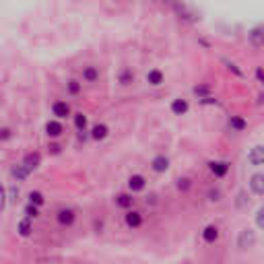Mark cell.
I'll return each instance as SVG.
<instances>
[{
    "label": "cell",
    "instance_id": "cell-9",
    "mask_svg": "<svg viewBox=\"0 0 264 264\" xmlns=\"http://www.w3.org/2000/svg\"><path fill=\"white\" fill-rule=\"evenodd\" d=\"M41 163V155L39 153H29V155H25V159H23V165L27 167V170H38Z\"/></svg>",
    "mask_w": 264,
    "mask_h": 264
},
{
    "label": "cell",
    "instance_id": "cell-22",
    "mask_svg": "<svg viewBox=\"0 0 264 264\" xmlns=\"http://www.w3.org/2000/svg\"><path fill=\"white\" fill-rule=\"evenodd\" d=\"M118 81H120V85H130L132 81H134V75H132V70H128V68H124V70H120V75H118Z\"/></svg>",
    "mask_w": 264,
    "mask_h": 264
},
{
    "label": "cell",
    "instance_id": "cell-14",
    "mask_svg": "<svg viewBox=\"0 0 264 264\" xmlns=\"http://www.w3.org/2000/svg\"><path fill=\"white\" fill-rule=\"evenodd\" d=\"M248 161H250L252 165H262V161H264V149H262L260 145L252 149V153L248 155Z\"/></svg>",
    "mask_w": 264,
    "mask_h": 264
},
{
    "label": "cell",
    "instance_id": "cell-17",
    "mask_svg": "<svg viewBox=\"0 0 264 264\" xmlns=\"http://www.w3.org/2000/svg\"><path fill=\"white\" fill-rule=\"evenodd\" d=\"M97 78H99V70L95 68V66H85V68H83V81L95 83Z\"/></svg>",
    "mask_w": 264,
    "mask_h": 264
},
{
    "label": "cell",
    "instance_id": "cell-35",
    "mask_svg": "<svg viewBox=\"0 0 264 264\" xmlns=\"http://www.w3.org/2000/svg\"><path fill=\"white\" fill-rule=\"evenodd\" d=\"M48 151H50L52 155H58V153H60V147H58V145H50V147H48Z\"/></svg>",
    "mask_w": 264,
    "mask_h": 264
},
{
    "label": "cell",
    "instance_id": "cell-10",
    "mask_svg": "<svg viewBox=\"0 0 264 264\" xmlns=\"http://www.w3.org/2000/svg\"><path fill=\"white\" fill-rule=\"evenodd\" d=\"M202 240H205L207 244H215L219 240V229L217 225H207L205 231H202Z\"/></svg>",
    "mask_w": 264,
    "mask_h": 264
},
{
    "label": "cell",
    "instance_id": "cell-29",
    "mask_svg": "<svg viewBox=\"0 0 264 264\" xmlns=\"http://www.w3.org/2000/svg\"><path fill=\"white\" fill-rule=\"evenodd\" d=\"M8 194H11V202H17V200H19V188L13 186L11 190H8Z\"/></svg>",
    "mask_w": 264,
    "mask_h": 264
},
{
    "label": "cell",
    "instance_id": "cell-11",
    "mask_svg": "<svg viewBox=\"0 0 264 264\" xmlns=\"http://www.w3.org/2000/svg\"><path fill=\"white\" fill-rule=\"evenodd\" d=\"M250 41H252L254 48H262L264 46V31H262V27H254L250 31Z\"/></svg>",
    "mask_w": 264,
    "mask_h": 264
},
{
    "label": "cell",
    "instance_id": "cell-24",
    "mask_svg": "<svg viewBox=\"0 0 264 264\" xmlns=\"http://www.w3.org/2000/svg\"><path fill=\"white\" fill-rule=\"evenodd\" d=\"M75 126L81 132H85V128H87V116L85 113H75Z\"/></svg>",
    "mask_w": 264,
    "mask_h": 264
},
{
    "label": "cell",
    "instance_id": "cell-27",
    "mask_svg": "<svg viewBox=\"0 0 264 264\" xmlns=\"http://www.w3.org/2000/svg\"><path fill=\"white\" fill-rule=\"evenodd\" d=\"M11 136H13L11 128H0V140H8Z\"/></svg>",
    "mask_w": 264,
    "mask_h": 264
},
{
    "label": "cell",
    "instance_id": "cell-25",
    "mask_svg": "<svg viewBox=\"0 0 264 264\" xmlns=\"http://www.w3.org/2000/svg\"><path fill=\"white\" fill-rule=\"evenodd\" d=\"M66 87H68V93L70 95H78V93H81V83H78L76 78H70V81L66 83Z\"/></svg>",
    "mask_w": 264,
    "mask_h": 264
},
{
    "label": "cell",
    "instance_id": "cell-28",
    "mask_svg": "<svg viewBox=\"0 0 264 264\" xmlns=\"http://www.w3.org/2000/svg\"><path fill=\"white\" fill-rule=\"evenodd\" d=\"M194 93L198 95V97H205V95L208 93V87H207V85H202V87H194Z\"/></svg>",
    "mask_w": 264,
    "mask_h": 264
},
{
    "label": "cell",
    "instance_id": "cell-1",
    "mask_svg": "<svg viewBox=\"0 0 264 264\" xmlns=\"http://www.w3.org/2000/svg\"><path fill=\"white\" fill-rule=\"evenodd\" d=\"M254 244H256V235H254V231L252 229H244L240 233V240H237V248L248 250V248H252Z\"/></svg>",
    "mask_w": 264,
    "mask_h": 264
},
{
    "label": "cell",
    "instance_id": "cell-13",
    "mask_svg": "<svg viewBox=\"0 0 264 264\" xmlns=\"http://www.w3.org/2000/svg\"><path fill=\"white\" fill-rule=\"evenodd\" d=\"M64 132V128H62V124H60V122H56V120H50L48 124H46V134L48 136H60Z\"/></svg>",
    "mask_w": 264,
    "mask_h": 264
},
{
    "label": "cell",
    "instance_id": "cell-20",
    "mask_svg": "<svg viewBox=\"0 0 264 264\" xmlns=\"http://www.w3.org/2000/svg\"><path fill=\"white\" fill-rule=\"evenodd\" d=\"M229 126H231L233 130H237V132H242V130L248 128V122H245L242 116H231V118H229Z\"/></svg>",
    "mask_w": 264,
    "mask_h": 264
},
{
    "label": "cell",
    "instance_id": "cell-37",
    "mask_svg": "<svg viewBox=\"0 0 264 264\" xmlns=\"http://www.w3.org/2000/svg\"><path fill=\"white\" fill-rule=\"evenodd\" d=\"M256 78H258V83H262V81H264V73H262V68H258V70H256Z\"/></svg>",
    "mask_w": 264,
    "mask_h": 264
},
{
    "label": "cell",
    "instance_id": "cell-12",
    "mask_svg": "<svg viewBox=\"0 0 264 264\" xmlns=\"http://www.w3.org/2000/svg\"><path fill=\"white\" fill-rule=\"evenodd\" d=\"M188 101L186 99H182V97H178V99H173L171 101V112L175 113V116H182V113H186L188 112Z\"/></svg>",
    "mask_w": 264,
    "mask_h": 264
},
{
    "label": "cell",
    "instance_id": "cell-4",
    "mask_svg": "<svg viewBox=\"0 0 264 264\" xmlns=\"http://www.w3.org/2000/svg\"><path fill=\"white\" fill-rule=\"evenodd\" d=\"M250 188L256 196H262L264 194V175L262 173H254L250 178Z\"/></svg>",
    "mask_w": 264,
    "mask_h": 264
},
{
    "label": "cell",
    "instance_id": "cell-8",
    "mask_svg": "<svg viewBox=\"0 0 264 264\" xmlns=\"http://www.w3.org/2000/svg\"><path fill=\"white\" fill-rule=\"evenodd\" d=\"M147 186V180H145V175H130V180H128V188L132 192H140V190H145Z\"/></svg>",
    "mask_w": 264,
    "mask_h": 264
},
{
    "label": "cell",
    "instance_id": "cell-3",
    "mask_svg": "<svg viewBox=\"0 0 264 264\" xmlns=\"http://www.w3.org/2000/svg\"><path fill=\"white\" fill-rule=\"evenodd\" d=\"M52 113H54L58 120L68 118L70 116V105L66 101H54V103H52Z\"/></svg>",
    "mask_w": 264,
    "mask_h": 264
},
{
    "label": "cell",
    "instance_id": "cell-23",
    "mask_svg": "<svg viewBox=\"0 0 264 264\" xmlns=\"http://www.w3.org/2000/svg\"><path fill=\"white\" fill-rule=\"evenodd\" d=\"M29 202H31V205H35V207H41L43 205V202H46V198H43V194H41V192H29Z\"/></svg>",
    "mask_w": 264,
    "mask_h": 264
},
{
    "label": "cell",
    "instance_id": "cell-18",
    "mask_svg": "<svg viewBox=\"0 0 264 264\" xmlns=\"http://www.w3.org/2000/svg\"><path fill=\"white\" fill-rule=\"evenodd\" d=\"M17 231H19V235L21 237H27V235H31V231H33V225H31V219L27 217V219H23V221L17 225Z\"/></svg>",
    "mask_w": 264,
    "mask_h": 264
},
{
    "label": "cell",
    "instance_id": "cell-15",
    "mask_svg": "<svg viewBox=\"0 0 264 264\" xmlns=\"http://www.w3.org/2000/svg\"><path fill=\"white\" fill-rule=\"evenodd\" d=\"M147 83L153 85V87H159L163 83V73H161V70H157V68L149 70V73H147Z\"/></svg>",
    "mask_w": 264,
    "mask_h": 264
},
{
    "label": "cell",
    "instance_id": "cell-30",
    "mask_svg": "<svg viewBox=\"0 0 264 264\" xmlns=\"http://www.w3.org/2000/svg\"><path fill=\"white\" fill-rule=\"evenodd\" d=\"M223 62L227 64V68H229V70H233V73H235L237 76H242V70H240V68H237V66H235L233 62H229V60H223Z\"/></svg>",
    "mask_w": 264,
    "mask_h": 264
},
{
    "label": "cell",
    "instance_id": "cell-5",
    "mask_svg": "<svg viewBox=\"0 0 264 264\" xmlns=\"http://www.w3.org/2000/svg\"><path fill=\"white\" fill-rule=\"evenodd\" d=\"M208 170L213 171L217 178H225L227 171H229V163H227V161H210L208 163Z\"/></svg>",
    "mask_w": 264,
    "mask_h": 264
},
{
    "label": "cell",
    "instance_id": "cell-19",
    "mask_svg": "<svg viewBox=\"0 0 264 264\" xmlns=\"http://www.w3.org/2000/svg\"><path fill=\"white\" fill-rule=\"evenodd\" d=\"M11 173H13V178H17L19 182H23V180H27L29 170H27V167H25V165L21 163V165H15L13 170H11Z\"/></svg>",
    "mask_w": 264,
    "mask_h": 264
},
{
    "label": "cell",
    "instance_id": "cell-16",
    "mask_svg": "<svg viewBox=\"0 0 264 264\" xmlns=\"http://www.w3.org/2000/svg\"><path fill=\"white\" fill-rule=\"evenodd\" d=\"M108 132H110V128L105 126V124H95L91 128V138L93 140H103L105 136H108Z\"/></svg>",
    "mask_w": 264,
    "mask_h": 264
},
{
    "label": "cell",
    "instance_id": "cell-26",
    "mask_svg": "<svg viewBox=\"0 0 264 264\" xmlns=\"http://www.w3.org/2000/svg\"><path fill=\"white\" fill-rule=\"evenodd\" d=\"M25 215H27L29 219H35V217L39 215V210H38V207H35V205H31V202H29V205L25 207Z\"/></svg>",
    "mask_w": 264,
    "mask_h": 264
},
{
    "label": "cell",
    "instance_id": "cell-32",
    "mask_svg": "<svg viewBox=\"0 0 264 264\" xmlns=\"http://www.w3.org/2000/svg\"><path fill=\"white\" fill-rule=\"evenodd\" d=\"M200 103H205V105H215L217 99H215V97H210V95H205V97L200 99Z\"/></svg>",
    "mask_w": 264,
    "mask_h": 264
},
{
    "label": "cell",
    "instance_id": "cell-6",
    "mask_svg": "<svg viewBox=\"0 0 264 264\" xmlns=\"http://www.w3.org/2000/svg\"><path fill=\"white\" fill-rule=\"evenodd\" d=\"M124 221H126V225L130 227V229H138V227L143 225V215H140L138 210H130V213H126Z\"/></svg>",
    "mask_w": 264,
    "mask_h": 264
},
{
    "label": "cell",
    "instance_id": "cell-7",
    "mask_svg": "<svg viewBox=\"0 0 264 264\" xmlns=\"http://www.w3.org/2000/svg\"><path fill=\"white\" fill-rule=\"evenodd\" d=\"M151 167H153V171H157V173H163V171L170 170V159H167L165 155H157L155 159L151 161Z\"/></svg>",
    "mask_w": 264,
    "mask_h": 264
},
{
    "label": "cell",
    "instance_id": "cell-2",
    "mask_svg": "<svg viewBox=\"0 0 264 264\" xmlns=\"http://www.w3.org/2000/svg\"><path fill=\"white\" fill-rule=\"evenodd\" d=\"M56 219H58V223H60V225L68 227V225H73V223H75L76 215H75V210H73V208H60V210H58V215H56Z\"/></svg>",
    "mask_w": 264,
    "mask_h": 264
},
{
    "label": "cell",
    "instance_id": "cell-31",
    "mask_svg": "<svg viewBox=\"0 0 264 264\" xmlns=\"http://www.w3.org/2000/svg\"><path fill=\"white\" fill-rule=\"evenodd\" d=\"M4 202H6V190L2 184H0V208H4Z\"/></svg>",
    "mask_w": 264,
    "mask_h": 264
},
{
    "label": "cell",
    "instance_id": "cell-34",
    "mask_svg": "<svg viewBox=\"0 0 264 264\" xmlns=\"http://www.w3.org/2000/svg\"><path fill=\"white\" fill-rule=\"evenodd\" d=\"M208 198L217 202L219 198H221V192H219V190H210V192H208Z\"/></svg>",
    "mask_w": 264,
    "mask_h": 264
},
{
    "label": "cell",
    "instance_id": "cell-33",
    "mask_svg": "<svg viewBox=\"0 0 264 264\" xmlns=\"http://www.w3.org/2000/svg\"><path fill=\"white\" fill-rule=\"evenodd\" d=\"M178 188L180 190H188L190 188V180H178Z\"/></svg>",
    "mask_w": 264,
    "mask_h": 264
},
{
    "label": "cell",
    "instance_id": "cell-21",
    "mask_svg": "<svg viewBox=\"0 0 264 264\" xmlns=\"http://www.w3.org/2000/svg\"><path fill=\"white\" fill-rule=\"evenodd\" d=\"M116 205L122 207V208H130L132 205H134V198H132V194H118L116 196Z\"/></svg>",
    "mask_w": 264,
    "mask_h": 264
},
{
    "label": "cell",
    "instance_id": "cell-36",
    "mask_svg": "<svg viewBox=\"0 0 264 264\" xmlns=\"http://www.w3.org/2000/svg\"><path fill=\"white\" fill-rule=\"evenodd\" d=\"M262 213H264V210L258 208V213H256V223H258V227H262Z\"/></svg>",
    "mask_w": 264,
    "mask_h": 264
}]
</instances>
